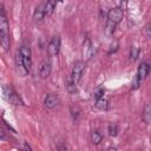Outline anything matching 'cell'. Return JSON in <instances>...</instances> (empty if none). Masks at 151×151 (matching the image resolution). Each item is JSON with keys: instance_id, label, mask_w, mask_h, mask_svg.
<instances>
[{"instance_id": "obj_1", "label": "cell", "mask_w": 151, "mask_h": 151, "mask_svg": "<svg viewBox=\"0 0 151 151\" xmlns=\"http://www.w3.org/2000/svg\"><path fill=\"white\" fill-rule=\"evenodd\" d=\"M0 45L4 48V51H8L11 47L8 19L2 8H0Z\"/></svg>"}, {"instance_id": "obj_2", "label": "cell", "mask_w": 151, "mask_h": 151, "mask_svg": "<svg viewBox=\"0 0 151 151\" xmlns=\"http://www.w3.org/2000/svg\"><path fill=\"white\" fill-rule=\"evenodd\" d=\"M84 70H85V64L84 61L81 60H77L72 67V71H71V76H70V79H68V84H67V88L70 92H73L77 87V85L79 84V81L81 80V77H83V73H84Z\"/></svg>"}, {"instance_id": "obj_3", "label": "cell", "mask_w": 151, "mask_h": 151, "mask_svg": "<svg viewBox=\"0 0 151 151\" xmlns=\"http://www.w3.org/2000/svg\"><path fill=\"white\" fill-rule=\"evenodd\" d=\"M19 52L21 54V59H22V63H24V66H25L26 71L29 72L31 66H32V52H31L29 46L26 45V44L21 45V47L19 48Z\"/></svg>"}, {"instance_id": "obj_4", "label": "cell", "mask_w": 151, "mask_h": 151, "mask_svg": "<svg viewBox=\"0 0 151 151\" xmlns=\"http://www.w3.org/2000/svg\"><path fill=\"white\" fill-rule=\"evenodd\" d=\"M60 51V37H53L47 45V54L50 57H57Z\"/></svg>"}, {"instance_id": "obj_5", "label": "cell", "mask_w": 151, "mask_h": 151, "mask_svg": "<svg viewBox=\"0 0 151 151\" xmlns=\"http://www.w3.org/2000/svg\"><path fill=\"white\" fill-rule=\"evenodd\" d=\"M123 17H124V11H122L119 7L111 8L107 12V20L113 22V24H116V25H118L122 21Z\"/></svg>"}, {"instance_id": "obj_6", "label": "cell", "mask_w": 151, "mask_h": 151, "mask_svg": "<svg viewBox=\"0 0 151 151\" xmlns=\"http://www.w3.org/2000/svg\"><path fill=\"white\" fill-rule=\"evenodd\" d=\"M5 96H6V99L12 103L13 105H24L22 100L20 99L19 94L11 87V86H6L5 87Z\"/></svg>"}, {"instance_id": "obj_7", "label": "cell", "mask_w": 151, "mask_h": 151, "mask_svg": "<svg viewBox=\"0 0 151 151\" xmlns=\"http://www.w3.org/2000/svg\"><path fill=\"white\" fill-rule=\"evenodd\" d=\"M51 71H52V63L50 59H44L40 64V67H39V76L41 79H46L50 77L51 74Z\"/></svg>"}, {"instance_id": "obj_8", "label": "cell", "mask_w": 151, "mask_h": 151, "mask_svg": "<svg viewBox=\"0 0 151 151\" xmlns=\"http://www.w3.org/2000/svg\"><path fill=\"white\" fill-rule=\"evenodd\" d=\"M15 70H17V73L20 76V77H24V76H26L28 72L26 71V68H25V66H24V63H22V59H21V54H20V52L18 51L17 52V54H15Z\"/></svg>"}, {"instance_id": "obj_9", "label": "cell", "mask_w": 151, "mask_h": 151, "mask_svg": "<svg viewBox=\"0 0 151 151\" xmlns=\"http://www.w3.org/2000/svg\"><path fill=\"white\" fill-rule=\"evenodd\" d=\"M59 104V98L55 94H47L44 99V106L47 110H53Z\"/></svg>"}, {"instance_id": "obj_10", "label": "cell", "mask_w": 151, "mask_h": 151, "mask_svg": "<svg viewBox=\"0 0 151 151\" xmlns=\"http://www.w3.org/2000/svg\"><path fill=\"white\" fill-rule=\"evenodd\" d=\"M150 65L146 63V61H144V63H142L140 65H139V67H138V71H137V78L142 81V80H144L147 76H149V73H150Z\"/></svg>"}, {"instance_id": "obj_11", "label": "cell", "mask_w": 151, "mask_h": 151, "mask_svg": "<svg viewBox=\"0 0 151 151\" xmlns=\"http://www.w3.org/2000/svg\"><path fill=\"white\" fill-rule=\"evenodd\" d=\"M55 6H57V0H47L44 4V13H45V17L52 15V13L54 12Z\"/></svg>"}, {"instance_id": "obj_12", "label": "cell", "mask_w": 151, "mask_h": 151, "mask_svg": "<svg viewBox=\"0 0 151 151\" xmlns=\"http://www.w3.org/2000/svg\"><path fill=\"white\" fill-rule=\"evenodd\" d=\"M93 53V48H92V44H91V40L87 38L85 41H84V48H83V55L86 58V59H90L91 55Z\"/></svg>"}, {"instance_id": "obj_13", "label": "cell", "mask_w": 151, "mask_h": 151, "mask_svg": "<svg viewBox=\"0 0 151 151\" xmlns=\"http://www.w3.org/2000/svg\"><path fill=\"white\" fill-rule=\"evenodd\" d=\"M45 17V13H44V4H39L35 9H34V13H33V19L35 21H40L42 20V18Z\"/></svg>"}, {"instance_id": "obj_14", "label": "cell", "mask_w": 151, "mask_h": 151, "mask_svg": "<svg viewBox=\"0 0 151 151\" xmlns=\"http://www.w3.org/2000/svg\"><path fill=\"white\" fill-rule=\"evenodd\" d=\"M94 106H96L97 109H99V110L106 111V110H109V100L105 99L104 97H101V98H99V99H96Z\"/></svg>"}, {"instance_id": "obj_15", "label": "cell", "mask_w": 151, "mask_h": 151, "mask_svg": "<svg viewBox=\"0 0 151 151\" xmlns=\"http://www.w3.org/2000/svg\"><path fill=\"white\" fill-rule=\"evenodd\" d=\"M142 119L144 120L145 124H150L151 122V109H150V105L146 104L144 106V110H143V113H142Z\"/></svg>"}, {"instance_id": "obj_16", "label": "cell", "mask_w": 151, "mask_h": 151, "mask_svg": "<svg viewBox=\"0 0 151 151\" xmlns=\"http://www.w3.org/2000/svg\"><path fill=\"white\" fill-rule=\"evenodd\" d=\"M101 140H103V134L98 130H94V131L91 132V142H92V144L98 145V144H100Z\"/></svg>"}, {"instance_id": "obj_17", "label": "cell", "mask_w": 151, "mask_h": 151, "mask_svg": "<svg viewBox=\"0 0 151 151\" xmlns=\"http://www.w3.org/2000/svg\"><path fill=\"white\" fill-rule=\"evenodd\" d=\"M116 26H117L116 24H113V22H111V21L107 20V22H106V27H105V32H106V34H107V35H112V34L114 33Z\"/></svg>"}, {"instance_id": "obj_18", "label": "cell", "mask_w": 151, "mask_h": 151, "mask_svg": "<svg viewBox=\"0 0 151 151\" xmlns=\"http://www.w3.org/2000/svg\"><path fill=\"white\" fill-rule=\"evenodd\" d=\"M138 55H139V48L132 47V48H131V52H130V59H131L132 61H134V60L138 58Z\"/></svg>"}, {"instance_id": "obj_19", "label": "cell", "mask_w": 151, "mask_h": 151, "mask_svg": "<svg viewBox=\"0 0 151 151\" xmlns=\"http://www.w3.org/2000/svg\"><path fill=\"white\" fill-rule=\"evenodd\" d=\"M117 132H118V127L116 124H111L109 125V134L111 137H116L117 136Z\"/></svg>"}, {"instance_id": "obj_20", "label": "cell", "mask_w": 151, "mask_h": 151, "mask_svg": "<svg viewBox=\"0 0 151 151\" xmlns=\"http://www.w3.org/2000/svg\"><path fill=\"white\" fill-rule=\"evenodd\" d=\"M104 93H105V90H104L103 87L98 88V90L94 92V99H99V98L104 97Z\"/></svg>"}, {"instance_id": "obj_21", "label": "cell", "mask_w": 151, "mask_h": 151, "mask_svg": "<svg viewBox=\"0 0 151 151\" xmlns=\"http://www.w3.org/2000/svg\"><path fill=\"white\" fill-rule=\"evenodd\" d=\"M140 84H142V81H140V80L137 78V76H136V77H134V80H133V83H132V90H137Z\"/></svg>"}, {"instance_id": "obj_22", "label": "cell", "mask_w": 151, "mask_h": 151, "mask_svg": "<svg viewBox=\"0 0 151 151\" xmlns=\"http://www.w3.org/2000/svg\"><path fill=\"white\" fill-rule=\"evenodd\" d=\"M71 116H72V119L76 122V120L78 119V116H79V109H78V107H76V112H74V110H73V109H71Z\"/></svg>"}, {"instance_id": "obj_23", "label": "cell", "mask_w": 151, "mask_h": 151, "mask_svg": "<svg viewBox=\"0 0 151 151\" xmlns=\"http://www.w3.org/2000/svg\"><path fill=\"white\" fill-rule=\"evenodd\" d=\"M6 138V131H5V129L0 125V139H5Z\"/></svg>"}, {"instance_id": "obj_24", "label": "cell", "mask_w": 151, "mask_h": 151, "mask_svg": "<svg viewBox=\"0 0 151 151\" xmlns=\"http://www.w3.org/2000/svg\"><path fill=\"white\" fill-rule=\"evenodd\" d=\"M126 5H127V0H122V1H120V7H119V8H120L122 11H125V9H126Z\"/></svg>"}, {"instance_id": "obj_25", "label": "cell", "mask_w": 151, "mask_h": 151, "mask_svg": "<svg viewBox=\"0 0 151 151\" xmlns=\"http://www.w3.org/2000/svg\"><path fill=\"white\" fill-rule=\"evenodd\" d=\"M145 33H146V37L150 38V24H147L145 26Z\"/></svg>"}, {"instance_id": "obj_26", "label": "cell", "mask_w": 151, "mask_h": 151, "mask_svg": "<svg viewBox=\"0 0 151 151\" xmlns=\"http://www.w3.org/2000/svg\"><path fill=\"white\" fill-rule=\"evenodd\" d=\"M58 1H59V2H63V1H64V0H58Z\"/></svg>"}]
</instances>
